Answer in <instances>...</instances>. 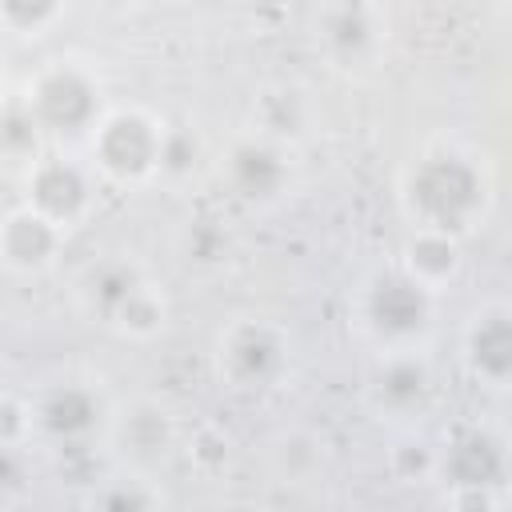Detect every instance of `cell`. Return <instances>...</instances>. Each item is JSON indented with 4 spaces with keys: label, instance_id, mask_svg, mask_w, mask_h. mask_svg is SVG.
Listing matches in <instances>:
<instances>
[{
    "label": "cell",
    "instance_id": "cell-4",
    "mask_svg": "<svg viewBox=\"0 0 512 512\" xmlns=\"http://www.w3.org/2000/svg\"><path fill=\"white\" fill-rule=\"evenodd\" d=\"M20 104L48 136H88L104 116V88L80 60H48L28 80Z\"/></svg>",
    "mask_w": 512,
    "mask_h": 512
},
{
    "label": "cell",
    "instance_id": "cell-7",
    "mask_svg": "<svg viewBox=\"0 0 512 512\" xmlns=\"http://www.w3.org/2000/svg\"><path fill=\"white\" fill-rule=\"evenodd\" d=\"M24 204L52 220L56 228H76L96 208V172L92 164L60 152H40L24 168Z\"/></svg>",
    "mask_w": 512,
    "mask_h": 512
},
{
    "label": "cell",
    "instance_id": "cell-10",
    "mask_svg": "<svg viewBox=\"0 0 512 512\" xmlns=\"http://www.w3.org/2000/svg\"><path fill=\"white\" fill-rule=\"evenodd\" d=\"M104 436L124 460V468L152 472V464H160L176 448V416L156 396H136L124 408L108 412Z\"/></svg>",
    "mask_w": 512,
    "mask_h": 512
},
{
    "label": "cell",
    "instance_id": "cell-11",
    "mask_svg": "<svg viewBox=\"0 0 512 512\" xmlns=\"http://www.w3.org/2000/svg\"><path fill=\"white\" fill-rule=\"evenodd\" d=\"M32 424L40 440L56 448H80L108 428V408L96 388L80 380H64L40 392V400H32Z\"/></svg>",
    "mask_w": 512,
    "mask_h": 512
},
{
    "label": "cell",
    "instance_id": "cell-22",
    "mask_svg": "<svg viewBox=\"0 0 512 512\" xmlns=\"http://www.w3.org/2000/svg\"><path fill=\"white\" fill-rule=\"evenodd\" d=\"M64 4H52V0H4L0 4V28L12 32V36H44L52 32L60 20H64Z\"/></svg>",
    "mask_w": 512,
    "mask_h": 512
},
{
    "label": "cell",
    "instance_id": "cell-19",
    "mask_svg": "<svg viewBox=\"0 0 512 512\" xmlns=\"http://www.w3.org/2000/svg\"><path fill=\"white\" fill-rule=\"evenodd\" d=\"M268 460L272 472L288 484H300L304 476H312L316 468H324V440L308 428H288L268 444Z\"/></svg>",
    "mask_w": 512,
    "mask_h": 512
},
{
    "label": "cell",
    "instance_id": "cell-16",
    "mask_svg": "<svg viewBox=\"0 0 512 512\" xmlns=\"http://www.w3.org/2000/svg\"><path fill=\"white\" fill-rule=\"evenodd\" d=\"M408 280H416L428 296H440L448 284H456L464 256H460V240L444 236V232H424L412 228L404 248H400V264H396Z\"/></svg>",
    "mask_w": 512,
    "mask_h": 512
},
{
    "label": "cell",
    "instance_id": "cell-5",
    "mask_svg": "<svg viewBox=\"0 0 512 512\" xmlns=\"http://www.w3.org/2000/svg\"><path fill=\"white\" fill-rule=\"evenodd\" d=\"M164 124L144 108H104L88 132V164L112 184H144L160 164Z\"/></svg>",
    "mask_w": 512,
    "mask_h": 512
},
{
    "label": "cell",
    "instance_id": "cell-9",
    "mask_svg": "<svg viewBox=\"0 0 512 512\" xmlns=\"http://www.w3.org/2000/svg\"><path fill=\"white\" fill-rule=\"evenodd\" d=\"M436 388L432 376V360L420 348H396V352H380L372 372H368V404L372 412L388 416V420H412L428 408Z\"/></svg>",
    "mask_w": 512,
    "mask_h": 512
},
{
    "label": "cell",
    "instance_id": "cell-2",
    "mask_svg": "<svg viewBox=\"0 0 512 512\" xmlns=\"http://www.w3.org/2000/svg\"><path fill=\"white\" fill-rule=\"evenodd\" d=\"M80 308L92 316V324H104L128 340H152L168 324L164 288L136 260L120 256L88 268L80 284Z\"/></svg>",
    "mask_w": 512,
    "mask_h": 512
},
{
    "label": "cell",
    "instance_id": "cell-17",
    "mask_svg": "<svg viewBox=\"0 0 512 512\" xmlns=\"http://www.w3.org/2000/svg\"><path fill=\"white\" fill-rule=\"evenodd\" d=\"M308 120H312L308 96L292 84H272L252 100V128L248 132L268 140V144L288 148L292 140H300L308 132Z\"/></svg>",
    "mask_w": 512,
    "mask_h": 512
},
{
    "label": "cell",
    "instance_id": "cell-14",
    "mask_svg": "<svg viewBox=\"0 0 512 512\" xmlns=\"http://www.w3.org/2000/svg\"><path fill=\"white\" fill-rule=\"evenodd\" d=\"M460 360L468 368V376L492 392L508 388L512 376V316L504 304H484L480 312H472V320L464 324V340H460Z\"/></svg>",
    "mask_w": 512,
    "mask_h": 512
},
{
    "label": "cell",
    "instance_id": "cell-8",
    "mask_svg": "<svg viewBox=\"0 0 512 512\" xmlns=\"http://www.w3.org/2000/svg\"><path fill=\"white\" fill-rule=\"evenodd\" d=\"M316 48L336 68H368L392 36V16L380 4H324L312 12Z\"/></svg>",
    "mask_w": 512,
    "mask_h": 512
},
{
    "label": "cell",
    "instance_id": "cell-3",
    "mask_svg": "<svg viewBox=\"0 0 512 512\" xmlns=\"http://www.w3.org/2000/svg\"><path fill=\"white\" fill-rule=\"evenodd\" d=\"M432 316H436V296H428L400 268L372 272L356 292V324L380 352L420 348L424 336L432 332Z\"/></svg>",
    "mask_w": 512,
    "mask_h": 512
},
{
    "label": "cell",
    "instance_id": "cell-21",
    "mask_svg": "<svg viewBox=\"0 0 512 512\" xmlns=\"http://www.w3.org/2000/svg\"><path fill=\"white\" fill-rule=\"evenodd\" d=\"M200 156H204V144H200V136H196L188 124H164L156 176H164V180H184V176L196 172Z\"/></svg>",
    "mask_w": 512,
    "mask_h": 512
},
{
    "label": "cell",
    "instance_id": "cell-20",
    "mask_svg": "<svg viewBox=\"0 0 512 512\" xmlns=\"http://www.w3.org/2000/svg\"><path fill=\"white\" fill-rule=\"evenodd\" d=\"M40 124L32 120V112L16 100V104H0V160H12V164H32L40 156Z\"/></svg>",
    "mask_w": 512,
    "mask_h": 512
},
{
    "label": "cell",
    "instance_id": "cell-23",
    "mask_svg": "<svg viewBox=\"0 0 512 512\" xmlns=\"http://www.w3.org/2000/svg\"><path fill=\"white\" fill-rule=\"evenodd\" d=\"M388 468L396 480L404 484H416V480H428L436 476V448L428 440H400L392 452H388Z\"/></svg>",
    "mask_w": 512,
    "mask_h": 512
},
{
    "label": "cell",
    "instance_id": "cell-12",
    "mask_svg": "<svg viewBox=\"0 0 512 512\" xmlns=\"http://www.w3.org/2000/svg\"><path fill=\"white\" fill-rule=\"evenodd\" d=\"M436 476H444L452 492H504L508 448L488 428H464L436 448Z\"/></svg>",
    "mask_w": 512,
    "mask_h": 512
},
{
    "label": "cell",
    "instance_id": "cell-24",
    "mask_svg": "<svg viewBox=\"0 0 512 512\" xmlns=\"http://www.w3.org/2000/svg\"><path fill=\"white\" fill-rule=\"evenodd\" d=\"M32 436H36V424H32V400H20V396L4 392V396H0V448L20 452Z\"/></svg>",
    "mask_w": 512,
    "mask_h": 512
},
{
    "label": "cell",
    "instance_id": "cell-18",
    "mask_svg": "<svg viewBox=\"0 0 512 512\" xmlns=\"http://www.w3.org/2000/svg\"><path fill=\"white\" fill-rule=\"evenodd\" d=\"M160 508L164 496L152 484V472H136V468H120L104 476L84 504V512H160Z\"/></svg>",
    "mask_w": 512,
    "mask_h": 512
},
{
    "label": "cell",
    "instance_id": "cell-15",
    "mask_svg": "<svg viewBox=\"0 0 512 512\" xmlns=\"http://www.w3.org/2000/svg\"><path fill=\"white\" fill-rule=\"evenodd\" d=\"M64 236H68L64 228H56L52 220L20 204L0 220V264L16 276H36L52 268V260L64 248Z\"/></svg>",
    "mask_w": 512,
    "mask_h": 512
},
{
    "label": "cell",
    "instance_id": "cell-1",
    "mask_svg": "<svg viewBox=\"0 0 512 512\" xmlns=\"http://www.w3.org/2000/svg\"><path fill=\"white\" fill-rule=\"evenodd\" d=\"M488 196L492 184L484 168L460 148L424 152L400 180V204L412 228L444 232L452 240L468 236L484 220Z\"/></svg>",
    "mask_w": 512,
    "mask_h": 512
},
{
    "label": "cell",
    "instance_id": "cell-13",
    "mask_svg": "<svg viewBox=\"0 0 512 512\" xmlns=\"http://www.w3.org/2000/svg\"><path fill=\"white\" fill-rule=\"evenodd\" d=\"M224 184L232 188V196L248 200V204H264L276 200L288 188V148L268 144L252 132H244L240 140H232V148L224 152L220 164Z\"/></svg>",
    "mask_w": 512,
    "mask_h": 512
},
{
    "label": "cell",
    "instance_id": "cell-6",
    "mask_svg": "<svg viewBox=\"0 0 512 512\" xmlns=\"http://www.w3.org/2000/svg\"><path fill=\"white\" fill-rule=\"evenodd\" d=\"M212 360L232 392H268L288 372V336L268 320H232L220 328Z\"/></svg>",
    "mask_w": 512,
    "mask_h": 512
},
{
    "label": "cell",
    "instance_id": "cell-26",
    "mask_svg": "<svg viewBox=\"0 0 512 512\" xmlns=\"http://www.w3.org/2000/svg\"><path fill=\"white\" fill-rule=\"evenodd\" d=\"M0 96H4V76H0Z\"/></svg>",
    "mask_w": 512,
    "mask_h": 512
},
{
    "label": "cell",
    "instance_id": "cell-25",
    "mask_svg": "<svg viewBox=\"0 0 512 512\" xmlns=\"http://www.w3.org/2000/svg\"><path fill=\"white\" fill-rule=\"evenodd\" d=\"M452 512H500V492H452Z\"/></svg>",
    "mask_w": 512,
    "mask_h": 512
}]
</instances>
